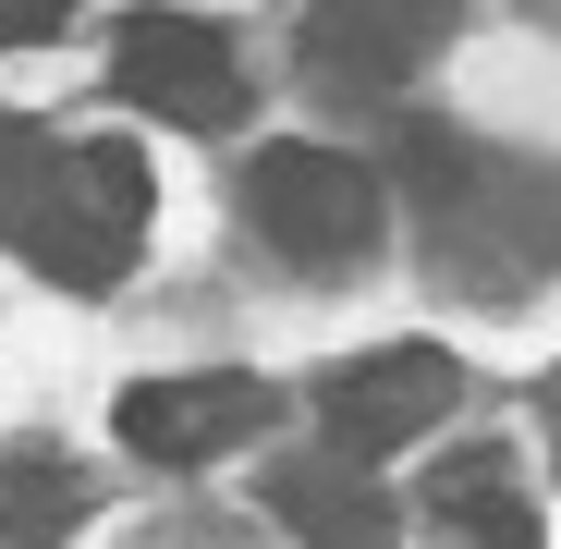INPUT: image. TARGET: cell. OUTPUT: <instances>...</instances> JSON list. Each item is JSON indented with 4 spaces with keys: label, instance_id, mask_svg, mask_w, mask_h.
<instances>
[{
    "label": "cell",
    "instance_id": "obj_7",
    "mask_svg": "<svg viewBox=\"0 0 561 549\" xmlns=\"http://www.w3.org/2000/svg\"><path fill=\"white\" fill-rule=\"evenodd\" d=\"M268 525L306 537V549H391L403 537V501L366 477V451H294V465H268Z\"/></svg>",
    "mask_w": 561,
    "mask_h": 549
},
{
    "label": "cell",
    "instance_id": "obj_9",
    "mask_svg": "<svg viewBox=\"0 0 561 549\" xmlns=\"http://www.w3.org/2000/svg\"><path fill=\"white\" fill-rule=\"evenodd\" d=\"M73 513H85V477H73V465H13V501H0L13 537H61Z\"/></svg>",
    "mask_w": 561,
    "mask_h": 549
},
{
    "label": "cell",
    "instance_id": "obj_3",
    "mask_svg": "<svg viewBox=\"0 0 561 549\" xmlns=\"http://www.w3.org/2000/svg\"><path fill=\"white\" fill-rule=\"evenodd\" d=\"M111 85H123L135 111L183 123V135H220L244 111V61H232V37L208 13H135L111 37Z\"/></svg>",
    "mask_w": 561,
    "mask_h": 549
},
{
    "label": "cell",
    "instance_id": "obj_5",
    "mask_svg": "<svg viewBox=\"0 0 561 549\" xmlns=\"http://www.w3.org/2000/svg\"><path fill=\"white\" fill-rule=\"evenodd\" d=\"M463 0H306V73L318 85H354V99H391L439 61Z\"/></svg>",
    "mask_w": 561,
    "mask_h": 549
},
{
    "label": "cell",
    "instance_id": "obj_1",
    "mask_svg": "<svg viewBox=\"0 0 561 549\" xmlns=\"http://www.w3.org/2000/svg\"><path fill=\"white\" fill-rule=\"evenodd\" d=\"M0 244L37 256L73 294H111L135 268V244H147V159L111 147V135L61 147V135L0 111Z\"/></svg>",
    "mask_w": 561,
    "mask_h": 549
},
{
    "label": "cell",
    "instance_id": "obj_4",
    "mask_svg": "<svg viewBox=\"0 0 561 549\" xmlns=\"http://www.w3.org/2000/svg\"><path fill=\"white\" fill-rule=\"evenodd\" d=\"M451 391H463V366L439 354V342H391V354H354V366H330V391H318V427H330V451H403V439H427L439 415H451Z\"/></svg>",
    "mask_w": 561,
    "mask_h": 549
},
{
    "label": "cell",
    "instance_id": "obj_6",
    "mask_svg": "<svg viewBox=\"0 0 561 549\" xmlns=\"http://www.w3.org/2000/svg\"><path fill=\"white\" fill-rule=\"evenodd\" d=\"M268 427V379H244V366H208V379H135L123 391V451H147V465H220L232 439Z\"/></svg>",
    "mask_w": 561,
    "mask_h": 549
},
{
    "label": "cell",
    "instance_id": "obj_8",
    "mask_svg": "<svg viewBox=\"0 0 561 549\" xmlns=\"http://www.w3.org/2000/svg\"><path fill=\"white\" fill-rule=\"evenodd\" d=\"M439 513L463 525V549H537V501L513 489L501 451H463V465L439 477Z\"/></svg>",
    "mask_w": 561,
    "mask_h": 549
},
{
    "label": "cell",
    "instance_id": "obj_10",
    "mask_svg": "<svg viewBox=\"0 0 561 549\" xmlns=\"http://www.w3.org/2000/svg\"><path fill=\"white\" fill-rule=\"evenodd\" d=\"M73 25V0H0V49H49Z\"/></svg>",
    "mask_w": 561,
    "mask_h": 549
},
{
    "label": "cell",
    "instance_id": "obj_2",
    "mask_svg": "<svg viewBox=\"0 0 561 549\" xmlns=\"http://www.w3.org/2000/svg\"><path fill=\"white\" fill-rule=\"evenodd\" d=\"M244 220H256V244H268L280 268H318V282H330V268H366V256H379L391 196H379V171L342 159V147H256Z\"/></svg>",
    "mask_w": 561,
    "mask_h": 549
}]
</instances>
